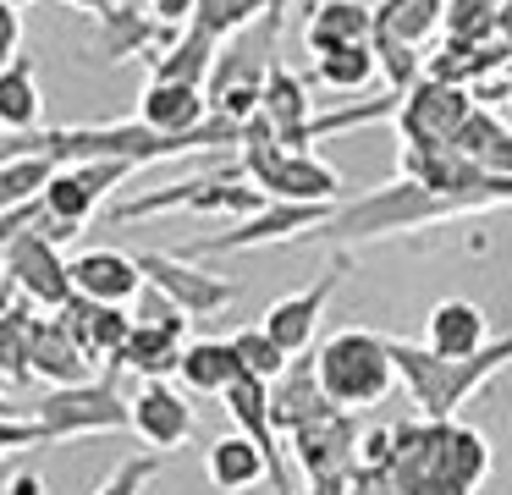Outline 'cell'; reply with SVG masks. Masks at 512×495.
Segmentation results:
<instances>
[{
  "label": "cell",
  "instance_id": "cell-1",
  "mask_svg": "<svg viewBox=\"0 0 512 495\" xmlns=\"http://www.w3.org/2000/svg\"><path fill=\"white\" fill-rule=\"evenodd\" d=\"M490 440L463 418H408L391 435V484L397 495H479L490 479Z\"/></svg>",
  "mask_w": 512,
  "mask_h": 495
},
{
  "label": "cell",
  "instance_id": "cell-2",
  "mask_svg": "<svg viewBox=\"0 0 512 495\" xmlns=\"http://www.w3.org/2000/svg\"><path fill=\"white\" fill-rule=\"evenodd\" d=\"M452 215H463V209L446 204V198H435V193H424V187L408 182V176H397L391 187H375V193L353 198V204H336L331 215H325L314 231H303L298 242H320V248H331V253H353L358 242L408 237V231H424V226L452 220Z\"/></svg>",
  "mask_w": 512,
  "mask_h": 495
},
{
  "label": "cell",
  "instance_id": "cell-3",
  "mask_svg": "<svg viewBox=\"0 0 512 495\" xmlns=\"http://www.w3.org/2000/svg\"><path fill=\"white\" fill-rule=\"evenodd\" d=\"M391 363H397V380L408 385L419 418H457L479 385H490L501 369H512V330L490 336V347H479L474 358H430L419 341L391 336Z\"/></svg>",
  "mask_w": 512,
  "mask_h": 495
},
{
  "label": "cell",
  "instance_id": "cell-4",
  "mask_svg": "<svg viewBox=\"0 0 512 495\" xmlns=\"http://www.w3.org/2000/svg\"><path fill=\"white\" fill-rule=\"evenodd\" d=\"M237 160H243L248 182L259 187L265 198H281V204H342L347 182L331 160L320 154H292L276 143V132L265 127L259 116L243 121V138H237Z\"/></svg>",
  "mask_w": 512,
  "mask_h": 495
},
{
  "label": "cell",
  "instance_id": "cell-5",
  "mask_svg": "<svg viewBox=\"0 0 512 495\" xmlns=\"http://www.w3.org/2000/svg\"><path fill=\"white\" fill-rule=\"evenodd\" d=\"M314 374H320V391L331 396L342 413L358 407H375L391 396L397 385V363H391V336L364 325H347L336 336H325L314 347Z\"/></svg>",
  "mask_w": 512,
  "mask_h": 495
},
{
  "label": "cell",
  "instance_id": "cell-6",
  "mask_svg": "<svg viewBox=\"0 0 512 495\" xmlns=\"http://www.w3.org/2000/svg\"><path fill=\"white\" fill-rule=\"evenodd\" d=\"M34 424L45 435V446H67L83 435H122L127 429V396H122V369L105 363L94 380L61 385V391L39 396Z\"/></svg>",
  "mask_w": 512,
  "mask_h": 495
},
{
  "label": "cell",
  "instance_id": "cell-7",
  "mask_svg": "<svg viewBox=\"0 0 512 495\" xmlns=\"http://www.w3.org/2000/svg\"><path fill=\"white\" fill-rule=\"evenodd\" d=\"M127 176H133V165H122V160L56 165V176H50L45 193H39V226H45V237H56V242L78 237V231L94 220V209H100Z\"/></svg>",
  "mask_w": 512,
  "mask_h": 495
},
{
  "label": "cell",
  "instance_id": "cell-8",
  "mask_svg": "<svg viewBox=\"0 0 512 495\" xmlns=\"http://www.w3.org/2000/svg\"><path fill=\"white\" fill-rule=\"evenodd\" d=\"M259 204H265V193L237 182V176H188V182L149 187V193L127 198L111 215V226H133V220L171 215V209H193V215H254Z\"/></svg>",
  "mask_w": 512,
  "mask_h": 495
},
{
  "label": "cell",
  "instance_id": "cell-9",
  "mask_svg": "<svg viewBox=\"0 0 512 495\" xmlns=\"http://www.w3.org/2000/svg\"><path fill=\"white\" fill-rule=\"evenodd\" d=\"M0 281H6V292H17L23 303H34L39 314H56V308L72 297L67 253H61L56 237H45L39 215L12 237V248H6V264H0Z\"/></svg>",
  "mask_w": 512,
  "mask_h": 495
},
{
  "label": "cell",
  "instance_id": "cell-10",
  "mask_svg": "<svg viewBox=\"0 0 512 495\" xmlns=\"http://www.w3.org/2000/svg\"><path fill=\"white\" fill-rule=\"evenodd\" d=\"M138 270H144V286H155L160 297H166L171 308H177L182 319H210L221 314V308L237 303V281L221 270H204V264L182 259V253H138Z\"/></svg>",
  "mask_w": 512,
  "mask_h": 495
},
{
  "label": "cell",
  "instance_id": "cell-11",
  "mask_svg": "<svg viewBox=\"0 0 512 495\" xmlns=\"http://www.w3.org/2000/svg\"><path fill=\"white\" fill-rule=\"evenodd\" d=\"M474 105H479L474 88L441 83V77H419V83L402 94L391 127H397L402 149H441V143L457 138V127L468 121V110H474Z\"/></svg>",
  "mask_w": 512,
  "mask_h": 495
},
{
  "label": "cell",
  "instance_id": "cell-12",
  "mask_svg": "<svg viewBox=\"0 0 512 495\" xmlns=\"http://www.w3.org/2000/svg\"><path fill=\"white\" fill-rule=\"evenodd\" d=\"M188 325L193 319H182L177 308L149 286V308L133 319V336L116 352V369L138 374V380H171L177 363H182V347H188Z\"/></svg>",
  "mask_w": 512,
  "mask_h": 495
},
{
  "label": "cell",
  "instance_id": "cell-13",
  "mask_svg": "<svg viewBox=\"0 0 512 495\" xmlns=\"http://www.w3.org/2000/svg\"><path fill=\"white\" fill-rule=\"evenodd\" d=\"M353 451H358L353 413H342L336 402L320 407L314 418H303L287 435V457H292V468H303V484H336L353 468Z\"/></svg>",
  "mask_w": 512,
  "mask_h": 495
},
{
  "label": "cell",
  "instance_id": "cell-14",
  "mask_svg": "<svg viewBox=\"0 0 512 495\" xmlns=\"http://www.w3.org/2000/svg\"><path fill=\"white\" fill-rule=\"evenodd\" d=\"M342 270H347V253H331V264H325V270L314 275L303 292H287V297H276V303L265 308L259 330H265V336L276 341L287 358H303V352L314 347V330H320L325 303H331V292H336V281H342Z\"/></svg>",
  "mask_w": 512,
  "mask_h": 495
},
{
  "label": "cell",
  "instance_id": "cell-15",
  "mask_svg": "<svg viewBox=\"0 0 512 495\" xmlns=\"http://www.w3.org/2000/svg\"><path fill=\"white\" fill-rule=\"evenodd\" d=\"M336 204H281V198H265L254 215H243L232 231H215L204 237L193 253H248V248H270V242H298L303 231H314Z\"/></svg>",
  "mask_w": 512,
  "mask_h": 495
},
{
  "label": "cell",
  "instance_id": "cell-16",
  "mask_svg": "<svg viewBox=\"0 0 512 495\" xmlns=\"http://www.w3.org/2000/svg\"><path fill=\"white\" fill-rule=\"evenodd\" d=\"M309 94H314V83L292 72L281 55L265 66V88H259V110H254V116L265 121V127L276 132V143H281V149H292V154H309L314 149V138H309L314 99Z\"/></svg>",
  "mask_w": 512,
  "mask_h": 495
},
{
  "label": "cell",
  "instance_id": "cell-17",
  "mask_svg": "<svg viewBox=\"0 0 512 495\" xmlns=\"http://www.w3.org/2000/svg\"><path fill=\"white\" fill-rule=\"evenodd\" d=\"M127 429H133L149 451H166L171 457V451H182L193 440L199 418H193V402L171 380H144L138 396L127 402Z\"/></svg>",
  "mask_w": 512,
  "mask_h": 495
},
{
  "label": "cell",
  "instance_id": "cell-18",
  "mask_svg": "<svg viewBox=\"0 0 512 495\" xmlns=\"http://www.w3.org/2000/svg\"><path fill=\"white\" fill-rule=\"evenodd\" d=\"M72 292L89 297V303H116L127 308L138 292H144V270H138V253L122 248H83L67 259Z\"/></svg>",
  "mask_w": 512,
  "mask_h": 495
},
{
  "label": "cell",
  "instance_id": "cell-19",
  "mask_svg": "<svg viewBox=\"0 0 512 495\" xmlns=\"http://www.w3.org/2000/svg\"><path fill=\"white\" fill-rule=\"evenodd\" d=\"M56 319L67 325V336L78 341L83 352H89V363H116V352L127 347V336H133V319H127V308L116 303H89V297L72 292L67 303L56 308Z\"/></svg>",
  "mask_w": 512,
  "mask_h": 495
},
{
  "label": "cell",
  "instance_id": "cell-20",
  "mask_svg": "<svg viewBox=\"0 0 512 495\" xmlns=\"http://www.w3.org/2000/svg\"><path fill=\"white\" fill-rule=\"evenodd\" d=\"M430 358H474L479 347H490V314L468 297H441L424 319V341Z\"/></svg>",
  "mask_w": 512,
  "mask_h": 495
},
{
  "label": "cell",
  "instance_id": "cell-21",
  "mask_svg": "<svg viewBox=\"0 0 512 495\" xmlns=\"http://www.w3.org/2000/svg\"><path fill=\"white\" fill-rule=\"evenodd\" d=\"M28 369H34V380H45L50 391H61V385H83V380H94L89 352H83L78 341L67 336V325H61L56 314H34V341H28Z\"/></svg>",
  "mask_w": 512,
  "mask_h": 495
},
{
  "label": "cell",
  "instance_id": "cell-22",
  "mask_svg": "<svg viewBox=\"0 0 512 495\" xmlns=\"http://www.w3.org/2000/svg\"><path fill=\"white\" fill-rule=\"evenodd\" d=\"M177 39L182 33L160 28V22L149 17V11H138V6H116L111 17L100 22V55L105 61H144V66H155Z\"/></svg>",
  "mask_w": 512,
  "mask_h": 495
},
{
  "label": "cell",
  "instance_id": "cell-23",
  "mask_svg": "<svg viewBox=\"0 0 512 495\" xmlns=\"http://www.w3.org/2000/svg\"><path fill=\"white\" fill-rule=\"evenodd\" d=\"M369 39H375V0H314L303 11L309 55L342 50V44H369Z\"/></svg>",
  "mask_w": 512,
  "mask_h": 495
},
{
  "label": "cell",
  "instance_id": "cell-24",
  "mask_svg": "<svg viewBox=\"0 0 512 495\" xmlns=\"http://www.w3.org/2000/svg\"><path fill=\"white\" fill-rule=\"evenodd\" d=\"M204 479L221 495H243V490H254V484H270V473H265V457H259L254 440L232 429V435H215L210 446H204Z\"/></svg>",
  "mask_w": 512,
  "mask_h": 495
},
{
  "label": "cell",
  "instance_id": "cell-25",
  "mask_svg": "<svg viewBox=\"0 0 512 495\" xmlns=\"http://www.w3.org/2000/svg\"><path fill=\"white\" fill-rule=\"evenodd\" d=\"M138 121L155 132H193L210 121V99H204V88H188V83H160V77H149L144 99H138Z\"/></svg>",
  "mask_w": 512,
  "mask_h": 495
},
{
  "label": "cell",
  "instance_id": "cell-26",
  "mask_svg": "<svg viewBox=\"0 0 512 495\" xmlns=\"http://www.w3.org/2000/svg\"><path fill=\"white\" fill-rule=\"evenodd\" d=\"M452 149L463 154V160H474L485 176H512V127L490 105L468 110V121L457 127Z\"/></svg>",
  "mask_w": 512,
  "mask_h": 495
},
{
  "label": "cell",
  "instance_id": "cell-27",
  "mask_svg": "<svg viewBox=\"0 0 512 495\" xmlns=\"http://www.w3.org/2000/svg\"><path fill=\"white\" fill-rule=\"evenodd\" d=\"M45 116V88H39V72L28 55L0 66V132L6 138H28Z\"/></svg>",
  "mask_w": 512,
  "mask_h": 495
},
{
  "label": "cell",
  "instance_id": "cell-28",
  "mask_svg": "<svg viewBox=\"0 0 512 495\" xmlns=\"http://www.w3.org/2000/svg\"><path fill=\"white\" fill-rule=\"evenodd\" d=\"M177 380L199 396H221L226 385H237L243 380V363H237V352H232V336L226 341L221 336L188 341V347H182V363H177Z\"/></svg>",
  "mask_w": 512,
  "mask_h": 495
},
{
  "label": "cell",
  "instance_id": "cell-29",
  "mask_svg": "<svg viewBox=\"0 0 512 495\" xmlns=\"http://www.w3.org/2000/svg\"><path fill=\"white\" fill-rule=\"evenodd\" d=\"M446 6L452 0H375V39H397V44L424 50L441 33Z\"/></svg>",
  "mask_w": 512,
  "mask_h": 495
},
{
  "label": "cell",
  "instance_id": "cell-30",
  "mask_svg": "<svg viewBox=\"0 0 512 495\" xmlns=\"http://www.w3.org/2000/svg\"><path fill=\"white\" fill-rule=\"evenodd\" d=\"M314 88H331V94H364V88L380 83V61H375V44H342V50H325L314 55Z\"/></svg>",
  "mask_w": 512,
  "mask_h": 495
},
{
  "label": "cell",
  "instance_id": "cell-31",
  "mask_svg": "<svg viewBox=\"0 0 512 495\" xmlns=\"http://www.w3.org/2000/svg\"><path fill=\"white\" fill-rule=\"evenodd\" d=\"M215 55H221V39H210L204 28H182V39L171 44L166 55H160L155 66H149V77H160V83H188V88H204L215 72Z\"/></svg>",
  "mask_w": 512,
  "mask_h": 495
},
{
  "label": "cell",
  "instance_id": "cell-32",
  "mask_svg": "<svg viewBox=\"0 0 512 495\" xmlns=\"http://www.w3.org/2000/svg\"><path fill=\"white\" fill-rule=\"evenodd\" d=\"M50 176H56V160H50V154H6V160H0V215L39 204Z\"/></svg>",
  "mask_w": 512,
  "mask_h": 495
},
{
  "label": "cell",
  "instance_id": "cell-33",
  "mask_svg": "<svg viewBox=\"0 0 512 495\" xmlns=\"http://www.w3.org/2000/svg\"><path fill=\"white\" fill-rule=\"evenodd\" d=\"M34 303H0V380L6 385H28V341H34Z\"/></svg>",
  "mask_w": 512,
  "mask_h": 495
},
{
  "label": "cell",
  "instance_id": "cell-34",
  "mask_svg": "<svg viewBox=\"0 0 512 495\" xmlns=\"http://www.w3.org/2000/svg\"><path fill=\"white\" fill-rule=\"evenodd\" d=\"M259 17H270V0H199L193 11V28H204L210 39H232V33L254 28Z\"/></svg>",
  "mask_w": 512,
  "mask_h": 495
},
{
  "label": "cell",
  "instance_id": "cell-35",
  "mask_svg": "<svg viewBox=\"0 0 512 495\" xmlns=\"http://www.w3.org/2000/svg\"><path fill=\"white\" fill-rule=\"evenodd\" d=\"M232 352H237V363H243V374H254V380H281V369H287V352L276 347V341L265 336L259 325H248V330H237L232 336Z\"/></svg>",
  "mask_w": 512,
  "mask_h": 495
},
{
  "label": "cell",
  "instance_id": "cell-36",
  "mask_svg": "<svg viewBox=\"0 0 512 495\" xmlns=\"http://www.w3.org/2000/svg\"><path fill=\"white\" fill-rule=\"evenodd\" d=\"M160 468H166V451H138V457H122L89 495H144L149 479H155Z\"/></svg>",
  "mask_w": 512,
  "mask_h": 495
},
{
  "label": "cell",
  "instance_id": "cell-37",
  "mask_svg": "<svg viewBox=\"0 0 512 495\" xmlns=\"http://www.w3.org/2000/svg\"><path fill=\"white\" fill-rule=\"evenodd\" d=\"M391 435H397V424H369V429H358V451H353L358 468L386 473V468H391Z\"/></svg>",
  "mask_w": 512,
  "mask_h": 495
},
{
  "label": "cell",
  "instance_id": "cell-38",
  "mask_svg": "<svg viewBox=\"0 0 512 495\" xmlns=\"http://www.w3.org/2000/svg\"><path fill=\"white\" fill-rule=\"evenodd\" d=\"M28 446H45L34 413H0V462L17 457V451H28Z\"/></svg>",
  "mask_w": 512,
  "mask_h": 495
},
{
  "label": "cell",
  "instance_id": "cell-39",
  "mask_svg": "<svg viewBox=\"0 0 512 495\" xmlns=\"http://www.w3.org/2000/svg\"><path fill=\"white\" fill-rule=\"evenodd\" d=\"M336 495H397V484H391V473H375V468H347L342 479H336Z\"/></svg>",
  "mask_w": 512,
  "mask_h": 495
},
{
  "label": "cell",
  "instance_id": "cell-40",
  "mask_svg": "<svg viewBox=\"0 0 512 495\" xmlns=\"http://www.w3.org/2000/svg\"><path fill=\"white\" fill-rule=\"evenodd\" d=\"M149 17L160 22V28H171V33H182L193 22V11H199V0H149Z\"/></svg>",
  "mask_w": 512,
  "mask_h": 495
},
{
  "label": "cell",
  "instance_id": "cell-41",
  "mask_svg": "<svg viewBox=\"0 0 512 495\" xmlns=\"http://www.w3.org/2000/svg\"><path fill=\"white\" fill-rule=\"evenodd\" d=\"M17 50H23V11L0 0V66L17 61Z\"/></svg>",
  "mask_w": 512,
  "mask_h": 495
},
{
  "label": "cell",
  "instance_id": "cell-42",
  "mask_svg": "<svg viewBox=\"0 0 512 495\" xmlns=\"http://www.w3.org/2000/svg\"><path fill=\"white\" fill-rule=\"evenodd\" d=\"M39 215V204H28V209H12V215H0V264H6V248H12V237L28 226V220Z\"/></svg>",
  "mask_w": 512,
  "mask_h": 495
},
{
  "label": "cell",
  "instance_id": "cell-43",
  "mask_svg": "<svg viewBox=\"0 0 512 495\" xmlns=\"http://www.w3.org/2000/svg\"><path fill=\"white\" fill-rule=\"evenodd\" d=\"M6 495H45V473H39V468H12Z\"/></svg>",
  "mask_w": 512,
  "mask_h": 495
},
{
  "label": "cell",
  "instance_id": "cell-44",
  "mask_svg": "<svg viewBox=\"0 0 512 495\" xmlns=\"http://www.w3.org/2000/svg\"><path fill=\"white\" fill-rule=\"evenodd\" d=\"M72 11H83V17H94V22H105L116 11V0H67Z\"/></svg>",
  "mask_w": 512,
  "mask_h": 495
},
{
  "label": "cell",
  "instance_id": "cell-45",
  "mask_svg": "<svg viewBox=\"0 0 512 495\" xmlns=\"http://www.w3.org/2000/svg\"><path fill=\"white\" fill-rule=\"evenodd\" d=\"M496 39H501V44H507V50H512V0H507V6H501V17H496Z\"/></svg>",
  "mask_w": 512,
  "mask_h": 495
},
{
  "label": "cell",
  "instance_id": "cell-46",
  "mask_svg": "<svg viewBox=\"0 0 512 495\" xmlns=\"http://www.w3.org/2000/svg\"><path fill=\"white\" fill-rule=\"evenodd\" d=\"M292 495H336V484H303V490H292Z\"/></svg>",
  "mask_w": 512,
  "mask_h": 495
},
{
  "label": "cell",
  "instance_id": "cell-47",
  "mask_svg": "<svg viewBox=\"0 0 512 495\" xmlns=\"http://www.w3.org/2000/svg\"><path fill=\"white\" fill-rule=\"evenodd\" d=\"M0 413H17V407H12V402H6V396H0Z\"/></svg>",
  "mask_w": 512,
  "mask_h": 495
},
{
  "label": "cell",
  "instance_id": "cell-48",
  "mask_svg": "<svg viewBox=\"0 0 512 495\" xmlns=\"http://www.w3.org/2000/svg\"><path fill=\"white\" fill-rule=\"evenodd\" d=\"M6 479H12V473H0V495H6Z\"/></svg>",
  "mask_w": 512,
  "mask_h": 495
},
{
  "label": "cell",
  "instance_id": "cell-49",
  "mask_svg": "<svg viewBox=\"0 0 512 495\" xmlns=\"http://www.w3.org/2000/svg\"><path fill=\"white\" fill-rule=\"evenodd\" d=\"M6 6H17V11H23V6H28V0H6Z\"/></svg>",
  "mask_w": 512,
  "mask_h": 495
},
{
  "label": "cell",
  "instance_id": "cell-50",
  "mask_svg": "<svg viewBox=\"0 0 512 495\" xmlns=\"http://www.w3.org/2000/svg\"><path fill=\"white\" fill-rule=\"evenodd\" d=\"M0 149H6V132H0Z\"/></svg>",
  "mask_w": 512,
  "mask_h": 495
}]
</instances>
